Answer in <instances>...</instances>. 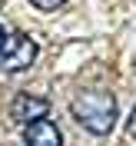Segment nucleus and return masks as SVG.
I'll return each mask as SVG.
<instances>
[{
    "label": "nucleus",
    "instance_id": "1",
    "mask_svg": "<svg viewBox=\"0 0 136 146\" xmlns=\"http://www.w3.org/2000/svg\"><path fill=\"white\" fill-rule=\"evenodd\" d=\"M73 119L80 123L83 129H90L93 136H106L113 123H116V100L113 93L103 90V86H86L73 96Z\"/></svg>",
    "mask_w": 136,
    "mask_h": 146
},
{
    "label": "nucleus",
    "instance_id": "2",
    "mask_svg": "<svg viewBox=\"0 0 136 146\" xmlns=\"http://www.w3.org/2000/svg\"><path fill=\"white\" fill-rule=\"evenodd\" d=\"M36 60V43L27 33H7L3 53H0V70L3 73H23Z\"/></svg>",
    "mask_w": 136,
    "mask_h": 146
},
{
    "label": "nucleus",
    "instance_id": "3",
    "mask_svg": "<svg viewBox=\"0 0 136 146\" xmlns=\"http://www.w3.org/2000/svg\"><path fill=\"white\" fill-rule=\"evenodd\" d=\"M46 113H50V100L33 96V93H20V96H13V103H10V116L17 119V123H33V119L46 116Z\"/></svg>",
    "mask_w": 136,
    "mask_h": 146
},
{
    "label": "nucleus",
    "instance_id": "4",
    "mask_svg": "<svg viewBox=\"0 0 136 146\" xmlns=\"http://www.w3.org/2000/svg\"><path fill=\"white\" fill-rule=\"evenodd\" d=\"M23 139H27V146H63V136H60V126H56L53 119H33V123H27V133H23Z\"/></svg>",
    "mask_w": 136,
    "mask_h": 146
},
{
    "label": "nucleus",
    "instance_id": "5",
    "mask_svg": "<svg viewBox=\"0 0 136 146\" xmlns=\"http://www.w3.org/2000/svg\"><path fill=\"white\" fill-rule=\"evenodd\" d=\"M36 10H56V7H63L66 0H30Z\"/></svg>",
    "mask_w": 136,
    "mask_h": 146
},
{
    "label": "nucleus",
    "instance_id": "6",
    "mask_svg": "<svg viewBox=\"0 0 136 146\" xmlns=\"http://www.w3.org/2000/svg\"><path fill=\"white\" fill-rule=\"evenodd\" d=\"M126 133L136 139V106H133V113H129V123H126Z\"/></svg>",
    "mask_w": 136,
    "mask_h": 146
},
{
    "label": "nucleus",
    "instance_id": "7",
    "mask_svg": "<svg viewBox=\"0 0 136 146\" xmlns=\"http://www.w3.org/2000/svg\"><path fill=\"white\" fill-rule=\"evenodd\" d=\"M3 43H7V27L0 23V53H3Z\"/></svg>",
    "mask_w": 136,
    "mask_h": 146
}]
</instances>
